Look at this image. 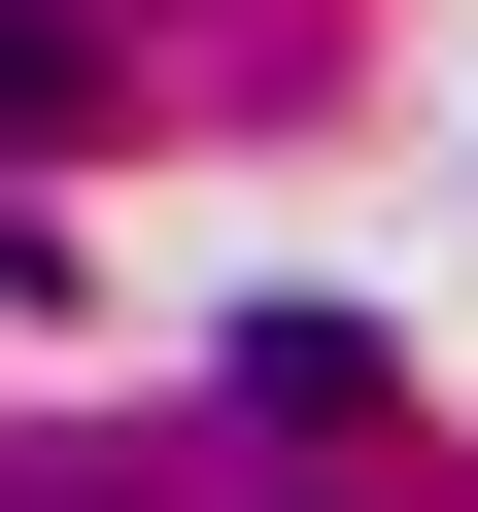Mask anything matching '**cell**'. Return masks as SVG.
Returning <instances> with one entry per match:
<instances>
[{
  "mask_svg": "<svg viewBox=\"0 0 478 512\" xmlns=\"http://www.w3.org/2000/svg\"><path fill=\"white\" fill-rule=\"evenodd\" d=\"M0 137H69V35H35V0H0Z\"/></svg>",
  "mask_w": 478,
  "mask_h": 512,
  "instance_id": "1",
  "label": "cell"
}]
</instances>
